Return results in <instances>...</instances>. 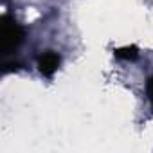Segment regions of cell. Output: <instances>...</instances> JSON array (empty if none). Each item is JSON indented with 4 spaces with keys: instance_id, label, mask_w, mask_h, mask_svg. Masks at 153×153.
Instances as JSON below:
<instances>
[{
    "instance_id": "3",
    "label": "cell",
    "mask_w": 153,
    "mask_h": 153,
    "mask_svg": "<svg viewBox=\"0 0 153 153\" xmlns=\"http://www.w3.org/2000/svg\"><path fill=\"white\" fill-rule=\"evenodd\" d=\"M114 56L117 59H124V61H133L139 58V49L135 45H124V47H117L114 49Z\"/></svg>"
},
{
    "instance_id": "5",
    "label": "cell",
    "mask_w": 153,
    "mask_h": 153,
    "mask_svg": "<svg viewBox=\"0 0 153 153\" xmlns=\"http://www.w3.org/2000/svg\"><path fill=\"white\" fill-rule=\"evenodd\" d=\"M18 68H20L18 63H7V65H4V72H11V70H18Z\"/></svg>"
},
{
    "instance_id": "1",
    "label": "cell",
    "mask_w": 153,
    "mask_h": 153,
    "mask_svg": "<svg viewBox=\"0 0 153 153\" xmlns=\"http://www.w3.org/2000/svg\"><path fill=\"white\" fill-rule=\"evenodd\" d=\"M25 40V27L18 24L9 15L0 18V52L2 56H9L20 49Z\"/></svg>"
},
{
    "instance_id": "4",
    "label": "cell",
    "mask_w": 153,
    "mask_h": 153,
    "mask_svg": "<svg viewBox=\"0 0 153 153\" xmlns=\"http://www.w3.org/2000/svg\"><path fill=\"white\" fill-rule=\"evenodd\" d=\"M146 94H148V99H149V103H151V106H153V76L148 79V83H146Z\"/></svg>"
},
{
    "instance_id": "2",
    "label": "cell",
    "mask_w": 153,
    "mask_h": 153,
    "mask_svg": "<svg viewBox=\"0 0 153 153\" xmlns=\"http://www.w3.org/2000/svg\"><path fill=\"white\" fill-rule=\"evenodd\" d=\"M59 63H61V58L54 51H45L38 56V70L45 78H52L56 70L59 68Z\"/></svg>"
}]
</instances>
